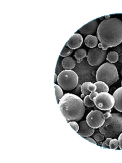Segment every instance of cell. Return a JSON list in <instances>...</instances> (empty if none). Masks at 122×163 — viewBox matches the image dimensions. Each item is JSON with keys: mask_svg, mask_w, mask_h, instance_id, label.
<instances>
[{"mask_svg": "<svg viewBox=\"0 0 122 163\" xmlns=\"http://www.w3.org/2000/svg\"><path fill=\"white\" fill-rule=\"evenodd\" d=\"M113 138H112L108 137L106 138V140L105 141V143H106V145H108V146H109V143H110V141H111Z\"/></svg>", "mask_w": 122, "mask_h": 163, "instance_id": "31", "label": "cell"}, {"mask_svg": "<svg viewBox=\"0 0 122 163\" xmlns=\"http://www.w3.org/2000/svg\"><path fill=\"white\" fill-rule=\"evenodd\" d=\"M105 120L104 113L99 110H91L86 118L88 125L95 129L99 128L103 126Z\"/></svg>", "mask_w": 122, "mask_h": 163, "instance_id": "8", "label": "cell"}, {"mask_svg": "<svg viewBox=\"0 0 122 163\" xmlns=\"http://www.w3.org/2000/svg\"><path fill=\"white\" fill-rule=\"evenodd\" d=\"M84 104L85 106L89 108H92L95 106L94 102L90 99L89 95L86 96L83 100Z\"/></svg>", "mask_w": 122, "mask_h": 163, "instance_id": "20", "label": "cell"}, {"mask_svg": "<svg viewBox=\"0 0 122 163\" xmlns=\"http://www.w3.org/2000/svg\"><path fill=\"white\" fill-rule=\"evenodd\" d=\"M68 124L70 126H71L72 129L78 132V131L79 130V125L77 123L76 121H71L68 122Z\"/></svg>", "mask_w": 122, "mask_h": 163, "instance_id": "24", "label": "cell"}, {"mask_svg": "<svg viewBox=\"0 0 122 163\" xmlns=\"http://www.w3.org/2000/svg\"><path fill=\"white\" fill-rule=\"evenodd\" d=\"M54 88L56 99H57V102L58 103L60 99L64 96V94H63L62 88H61V87H60L59 85L54 84Z\"/></svg>", "mask_w": 122, "mask_h": 163, "instance_id": "18", "label": "cell"}, {"mask_svg": "<svg viewBox=\"0 0 122 163\" xmlns=\"http://www.w3.org/2000/svg\"><path fill=\"white\" fill-rule=\"evenodd\" d=\"M98 94V93L97 91L90 92V95H89V97H90V99L92 101H93V99Z\"/></svg>", "mask_w": 122, "mask_h": 163, "instance_id": "27", "label": "cell"}, {"mask_svg": "<svg viewBox=\"0 0 122 163\" xmlns=\"http://www.w3.org/2000/svg\"><path fill=\"white\" fill-rule=\"evenodd\" d=\"M79 130L77 132L83 138L88 137L92 136L94 134L95 130L94 128L88 125L86 120L80 121L79 123Z\"/></svg>", "mask_w": 122, "mask_h": 163, "instance_id": "11", "label": "cell"}, {"mask_svg": "<svg viewBox=\"0 0 122 163\" xmlns=\"http://www.w3.org/2000/svg\"><path fill=\"white\" fill-rule=\"evenodd\" d=\"M79 77L76 72L72 70L65 69L58 75V85L65 91H71L78 85Z\"/></svg>", "mask_w": 122, "mask_h": 163, "instance_id": "5", "label": "cell"}, {"mask_svg": "<svg viewBox=\"0 0 122 163\" xmlns=\"http://www.w3.org/2000/svg\"><path fill=\"white\" fill-rule=\"evenodd\" d=\"M87 56L86 50L84 48H79L75 52L74 56L77 60H81Z\"/></svg>", "mask_w": 122, "mask_h": 163, "instance_id": "17", "label": "cell"}, {"mask_svg": "<svg viewBox=\"0 0 122 163\" xmlns=\"http://www.w3.org/2000/svg\"><path fill=\"white\" fill-rule=\"evenodd\" d=\"M98 26V20L97 19H95L80 28L79 31L81 34H83L84 36H88L94 34L97 30Z\"/></svg>", "mask_w": 122, "mask_h": 163, "instance_id": "9", "label": "cell"}, {"mask_svg": "<svg viewBox=\"0 0 122 163\" xmlns=\"http://www.w3.org/2000/svg\"><path fill=\"white\" fill-rule=\"evenodd\" d=\"M92 136L94 139L97 142L101 141L104 140V139L105 137V136H104V135L101 134V132H98V131Z\"/></svg>", "mask_w": 122, "mask_h": 163, "instance_id": "23", "label": "cell"}, {"mask_svg": "<svg viewBox=\"0 0 122 163\" xmlns=\"http://www.w3.org/2000/svg\"><path fill=\"white\" fill-rule=\"evenodd\" d=\"M73 50L69 48L68 47L65 45L62 48V51L60 53V55L61 57H66L69 56L73 52Z\"/></svg>", "mask_w": 122, "mask_h": 163, "instance_id": "19", "label": "cell"}, {"mask_svg": "<svg viewBox=\"0 0 122 163\" xmlns=\"http://www.w3.org/2000/svg\"><path fill=\"white\" fill-rule=\"evenodd\" d=\"M109 149L112 150H116L119 146L118 139L116 138L112 139L109 143Z\"/></svg>", "mask_w": 122, "mask_h": 163, "instance_id": "22", "label": "cell"}, {"mask_svg": "<svg viewBox=\"0 0 122 163\" xmlns=\"http://www.w3.org/2000/svg\"><path fill=\"white\" fill-rule=\"evenodd\" d=\"M119 59V55L115 51L109 52L106 56V59L110 63H115L118 62Z\"/></svg>", "mask_w": 122, "mask_h": 163, "instance_id": "16", "label": "cell"}, {"mask_svg": "<svg viewBox=\"0 0 122 163\" xmlns=\"http://www.w3.org/2000/svg\"><path fill=\"white\" fill-rule=\"evenodd\" d=\"M107 51H104L99 47L90 48L87 55V60L91 66H99L106 59Z\"/></svg>", "mask_w": 122, "mask_h": 163, "instance_id": "7", "label": "cell"}, {"mask_svg": "<svg viewBox=\"0 0 122 163\" xmlns=\"http://www.w3.org/2000/svg\"><path fill=\"white\" fill-rule=\"evenodd\" d=\"M85 139H86L87 141H89L90 142L95 144V145H97V141L95 140L94 139L88 137L85 138Z\"/></svg>", "mask_w": 122, "mask_h": 163, "instance_id": "30", "label": "cell"}, {"mask_svg": "<svg viewBox=\"0 0 122 163\" xmlns=\"http://www.w3.org/2000/svg\"><path fill=\"white\" fill-rule=\"evenodd\" d=\"M81 98H85V97H86V95L85 94H82L81 95Z\"/></svg>", "mask_w": 122, "mask_h": 163, "instance_id": "36", "label": "cell"}, {"mask_svg": "<svg viewBox=\"0 0 122 163\" xmlns=\"http://www.w3.org/2000/svg\"><path fill=\"white\" fill-rule=\"evenodd\" d=\"M62 64L65 69L72 70L75 68L76 63L73 58L68 56L63 59Z\"/></svg>", "mask_w": 122, "mask_h": 163, "instance_id": "14", "label": "cell"}, {"mask_svg": "<svg viewBox=\"0 0 122 163\" xmlns=\"http://www.w3.org/2000/svg\"><path fill=\"white\" fill-rule=\"evenodd\" d=\"M118 141L119 143V147L121 150H122V132L118 137Z\"/></svg>", "mask_w": 122, "mask_h": 163, "instance_id": "26", "label": "cell"}, {"mask_svg": "<svg viewBox=\"0 0 122 163\" xmlns=\"http://www.w3.org/2000/svg\"><path fill=\"white\" fill-rule=\"evenodd\" d=\"M91 82H87L83 83L82 85L80 86V91L81 93L85 95L86 96L90 94V92L88 90V86Z\"/></svg>", "mask_w": 122, "mask_h": 163, "instance_id": "21", "label": "cell"}, {"mask_svg": "<svg viewBox=\"0 0 122 163\" xmlns=\"http://www.w3.org/2000/svg\"><path fill=\"white\" fill-rule=\"evenodd\" d=\"M115 51L118 54H120L122 52V47L120 45H118L115 48Z\"/></svg>", "mask_w": 122, "mask_h": 163, "instance_id": "29", "label": "cell"}, {"mask_svg": "<svg viewBox=\"0 0 122 163\" xmlns=\"http://www.w3.org/2000/svg\"><path fill=\"white\" fill-rule=\"evenodd\" d=\"M121 87H122V81H121Z\"/></svg>", "mask_w": 122, "mask_h": 163, "instance_id": "39", "label": "cell"}, {"mask_svg": "<svg viewBox=\"0 0 122 163\" xmlns=\"http://www.w3.org/2000/svg\"><path fill=\"white\" fill-rule=\"evenodd\" d=\"M116 67L113 63L106 62L99 67L96 73L97 81H102L109 86H111L119 79Z\"/></svg>", "mask_w": 122, "mask_h": 163, "instance_id": "4", "label": "cell"}, {"mask_svg": "<svg viewBox=\"0 0 122 163\" xmlns=\"http://www.w3.org/2000/svg\"><path fill=\"white\" fill-rule=\"evenodd\" d=\"M105 19L108 20L110 18V15H105Z\"/></svg>", "mask_w": 122, "mask_h": 163, "instance_id": "35", "label": "cell"}, {"mask_svg": "<svg viewBox=\"0 0 122 163\" xmlns=\"http://www.w3.org/2000/svg\"><path fill=\"white\" fill-rule=\"evenodd\" d=\"M97 86V89L96 91L98 93L101 92H109V86L107 85L106 83L102 81H97L95 83Z\"/></svg>", "mask_w": 122, "mask_h": 163, "instance_id": "15", "label": "cell"}, {"mask_svg": "<svg viewBox=\"0 0 122 163\" xmlns=\"http://www.w3.org/2000/svg\"><path fill=\"white\" fill-rule=\"evenodd\" d=\"M97 86L92 83H90L88 86V90L90 92H94L97 91Z\"/></svg>", "mask_w": 122, "mask_h": 163, "instance_id": "25", "label": "cell"}, {"mask_svg": "<svg viewBox=\"0 0 122 163\" xmlns=\"http://www.w3.org/2000/svg\"><path fill=\"white\" fill-rule=\"evenodd\" d=\"M58 104L68 121H79L85 115L86 108L83 101L76 95L65 94Z\"/></svg>", "mask_w": 122, "mask_h": 163, "instance_id": "2", "label": "cell"}, {"mask_svg": "<svg viewBox=\"0 0 122 163\" xmlns=\"http://www.w3.org/2000/svg\"><path fill=\"white\" fill-rule=\"evenodd\" d=\"M120 74L122 76V69H121V71H120Z\"/></svg>", "mask_w": 122, "mask_h": 163, "instance_id": "38", "label": "cell"}, {"mask_svg": "<svg viewBox=\"0 0 122 163\" xmlns=\"http://www.w3.org/2000/svg\"><path fill=\"white\" fill-rule=\"evenodd\" d=\"M102 147L103 148H106V149H109V147L107 145H106V143H105V141H104L103 142V143L102 144Z\"/></svg>", "mask_w": 122, "mask_h": 163, "instance_id": "32", "label": "cell"}, {"mask_svg": "<svg viewBox=\"0 0 122 163\" xmlns=\"http://www.w3.org/2000/svg\"><path fill=\"white\" fill-rule=\"evenodd\" d=\"M111 109L109 110H107V112L105 114H104V117H105V119L109 118L110 116H111L112 113H111Z\"/></svg>", "mask_w": 122, "mask_h": 163, "instance_id": "28", "label": "cell"}, {"mask_svg": "<svg viewBox=\"0 0 122 163\" xmlns=\"http://www.w3.org/2000/svg\"><path fill=\"white\" fill-rule=\"evenodd\" d=\"M99 131L106 138H117L122 132V114L113 113L109 118L105 119Z\"/></svg>", "mask_w": 122, "mask_h": 163, "instance_id": "3", "label": "cell"}, {"mask_svg": "<svg viewBox=\"0 0 122 163\" xmlns=\"http://www.w3.org/2000/svg\"><path fill=\"white\" fill-rule=\"evenodd\" d=\"M58 76H57L56 73H55L54 82V84H55V83H56V82L57 81V78H58Z\"/></svg>", "mask_w": 122, "mask_h": 163, "instance_id": "34", "label": "cell"}, {"mask_svg": "<svg viewBox=\"0 0 122 163\" xmlns=\"http://www.w3.org/2000/svg\"><path fill=\"white\" fill-rule=\"evenodd\" d=\"M84 43L86 46L90 48L96 47L98 43V39L96 36L91 34L88 35L84 40Z\"/></svg>", "mask_w": 122, "mask_h": 163, "instance_id": "13", "label": "cell"}, {"mask_svg": "<svg viewBox=\"0 0 122 163\" xmlns=\"http://www.w3.org/2000/svg\"><path fill=\"white\" fill-rule=\"evenodd\" d=\"M97 36L100 43L98 47L107 51L115 47L122 42V22L117 18L105 19L99 24Z\"/></svg>", "mask_w": 122, "mask_h": 163, "instance_id": "1", "label": "cell"}, {"mask_svg": "<svg viewBox=\"0 0 122 163\" xmlns=\"http://www.w3.org/2000/svg\"><path fill=\"white\" fill-rule=\"evenodd\" d=\"M83 42V38L81 34L79 33H75L72 36L68 42H66V45L71 49H77L80 47Z\"/></svg>", "mask_w": 122, "mask_h": 163, "instance_id": "10", "label": "cell"}, {"mask_svg": "<svg viewBox=\"0 0 122 163\" xmlns=\"http://www.w3.org/2000/svg\"><path fill=\"white\" fill-rule=\"evenodd\" d=\"M118 61H119V62L122 63V52L119 55V59Z\"/></svg>", "mask_w": 122, "mask_h": 163, "instance_id": "33", "label": "cell"}, {"mask_svg": "<svg viewBox=\"0 0 122 163\" xmlns=\"http://www.w3.org/2000/svg\"><path fill=\"white\" fill-rule=\"evenodd\" d=\"M113 96L115 99V108L122 113V87L116 89Z\"/></svg>", "mask_w": 122, "mask_h": 163, "instance_id": "12", "label": "cell"}, {"mask_svg": "<svg viewBox=\"0 0 122 163\" xmlns=\"http://www.w3.org/2000/svg\"><path fill=\"white\" fill-rule=\"evenodd\" d=\"M95 106L102 110H108L111 109L115 105V101L113 96L108 92L99 93L93 99Z\"/></svg>", "mask_w": 122, "mask_h": 163, "instance_id": "6", "label": "cell"}, {"mask_svg": "<svg viewBox=\"0 0 122 163\" xmlns=\"http://www.w3.org/2000/svg\"><path fill=\"white\" fill-rule=\"evenodd\" d=\"M103 18H104V16H103V17H101V18H100V19L102 20H104L103 19Z\"/></svg>", "mask_w": 122, "mask_h": 163, "instance_id": "37", "label": "cell"}]
</instances>
